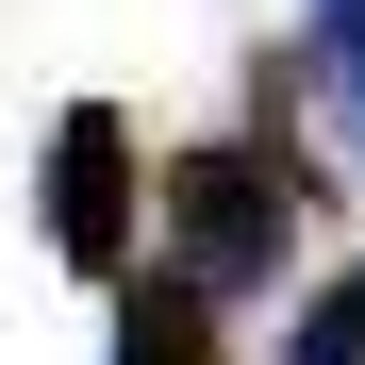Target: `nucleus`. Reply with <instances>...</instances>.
I'll list each match as a JSON object with an SVG mask.
<instances>
[{"label": "nucleus", "instance_id": "obj_1", "mask_svg": "<svg viewBox=\"0 0 365 365\" xmlns=\"http://www.w3.org/2000/svg\"><path fill=\"white\" fill-rule=\"evenodd\" d=\"M282 250H299V182L266 133H200V150H166V266L216 299H282Z\"/></svg>", "mask_w": 365, "mask_h": 365}, {"label": "nucleus", "instance_id": "obj_2", "mask_svg": "<svg viewBox=\"0 0 365 365\" xmlns=\"http://www.w3.org/2000/svg\"><path fill=\"white\" fill-rule=\"evenodd\" d=\"M133 200H150V150L116 100H67L50 116V250L83 282H133Z\"/></svg>", "mask_w": 365, "mask_h": 365}, {"label": "nucleus", "instance_id": "obj_3", "mask_svg": "<svg viewBox=\"0 0 365 365\" xmlns=\"http://www.w3.org/2000/svg\"><path fill=\"white\" fill-rule=\"evenodd\" d=\"M116 365H216V299L150 266V282H116Z\"/></svg>", "mask_w": 365, "mask_h": 365}, {"label": "nucleus", "instance_id": "obj_4", "mask_svg": "<svg viewBox=\"0 0 365 365\" xmlns=\"http://www.w3.org/2000/svg\"><path fill=\"white\" fill-rule=\"evenodd\" d=\"M316 83H332V133H349V166H365V0H316Z\"/></svg>", "mask_w": 365, "mask_h": 365}, {"label": "nucleus", "instance_id": "obj_5", "mask_svg": "<svg viewBox=\"0 0 365 365\" xmlns=\"http://www.w3.org/2000/svg\"><path fill=\"white\" fill-rule=\"evenodd\" d=\"M282 365H365V266H332L316 282V316H299V349Z\"/></svg>", "mask_w": 365, "mask_h": 365}]
</instances>
